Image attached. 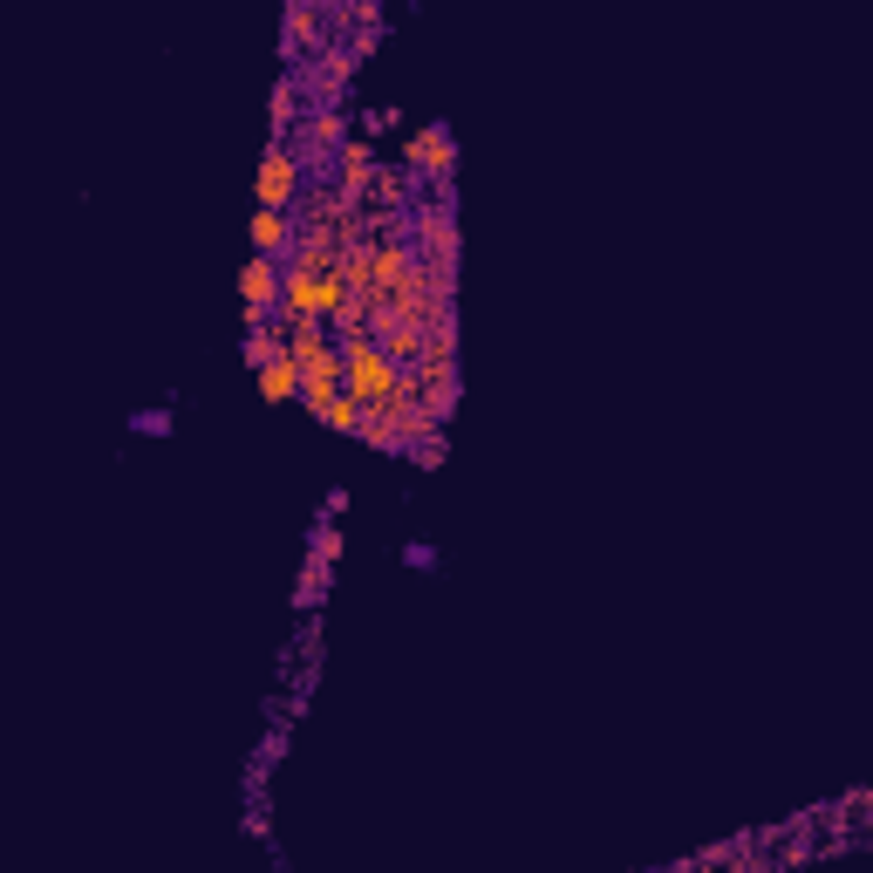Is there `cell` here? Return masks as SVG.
<instances>
[{
    "mask_svg": "<svg viewBox=\"0 0 873 873\" xmlns=\"http://www.w3.org/2000/svg\"><path fill=\"white\" fill-rule=\"evenodd\" d=\"M321 423H327V430H342V436H362V403H355V396H335Z\"/></svg>",
    "mask_w": 873,
    "mask_h": 873,
    "instance_id": "6",
    "label": "cell"
},
{
    "mask_svg": "<svg viewBox=\"0 0 873 873\" xmlns=\"http://www.w3.org/2000/svg\"><path fill=\"white\" fill-rule=\"evenodd\" d=\"M239 294H246V335H253V327H273V321H281V294H287V266L253 253L239 266Z\"/></svg>",
    "mask_w": 873,
    "mask_h": 873,
    "instance_id": "3",
    "label": "cell"
},
{
    "mask_svg": "<svg viewBox=\"0 0 873 873\" xmlns=\"http://www.w3.org/2000/svg\"><path fill=\"white\" fill-rule=\"evenodd\" d=\"M307 560H327V567H335V560H342V532H335V526H314V553H307Z\"/></svg>",
    "mask_w": 873,
    "mask_h": 873,
    "instance_id": "8",
    "label": "cell"
},
{
    "mask_svg": "<svg viewBox=\"0 0 873 873\" xmlns=\"http://www.w3.org/2000/svg\"><path fill=\"white\" fill-rule=\"evenodd\" d=\"M294 239H301V218L294 212H259L253 218V246H259V259H294Z\"/></svg>",
    "mask_w": 873,
    "mask_h": 873,
    "instance_id": "4",
    "label": "cell"
},
{
    "mask_svg": "<svg viewBox=\"0 0 873 873\" xmlns=\"http://www.w3.org/2000/svg\"><path fill=\"white\" fill-rule=\"evenodd\" d=\"M259 396H266V403H294V396H301V362H294V355L266 362V369H259Z\"/></svg>",
    "mask_w": 873,
    "mask_h": 873,
    "instance_id": "5",
    "label": "cell"
},
{
    "mask_svg": "<svg viewBox=\"0 0 873 873\" xmlns=\"http://www.w3.org/2000/svg\"><path fill=\"white\" fill-rule=\"evenodd\" d=\"M327 573H335L327 560H307V573H301V587H294V600H301V608H321V594H327Z\"/></svg>",
    "mask_w": 873,
    "mask_h": 873,
    "instance_id": "7",
    "label": "cell"
},
{
    "mask_svg": "<svg viewBox=\"0 0 873 873\" xmlns=\"http://www.w3.org/2000/svg\"><path fill=\"white\" fill-rule=\"evenodd\" d=\"M301 192H307L301 150L294 144H266V157H259V212H294Z\"/></svg>",
    "mask_w": 873,
    "mask_h": 873,
    "instance_id": "2",
    "label": "cell"
},
{
    "mask_svg": "<svg viewBox=\"0 0 873 873\" xmlns=\"http://www.w3.org/2000/svg\"><path fill=\"white\" fill-rule=\"evenodd\" d=\"M403 171L416 185H436V192H451V171H458V137L444 124H423L410 144H403Z\"/></svg>",
    "mask_w": 873,
    "mask_h": 873,
    "instance_id": "1",
    "label": "cell"
}]
</instances>
